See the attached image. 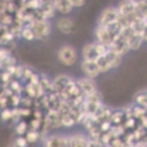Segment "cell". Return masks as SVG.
Instances as JSON below:
<instances>
[{
	"label": "cell",
	"instance_id": "obj_2",
	"mask_svg": "<svg viewBox=\"0 0 147 147\" xmlns=\"http://www.w3.org/2000/svg\"><path fill=\"white\" fill-rule=\"evenodd\" d=\"M30 26L35 34V39H45L51 34V25L47 20H34Z\"/></svg>",
	"mask_w": 147,
	"mask_h": 147
},
{
	"label": "cell",
	"instance_id": "obj_15",
	"mask_svg": "<svg viewBox=\"0 0 147 147\" xmlns=\"http://www.w3.org/2000/svg\"><path fill=\"white\" fill-rule=\"evenodd\" d=\"M44 145L48 147H63L66 146V137L62 136H49L44 140Z\"/></svg>",
	"mask_w": 147,
	"mask_h": 147
},
{
	"label": "cell",
	"instance_id": "obj_29",
	"mask_svg": "<svg viewBox=\"0 0 147 147\" xmlns=\"http://www.w3.org/2000/svg\"><path fill=\"white\" fill-rule=\"evenodd\" d=\"M10 88H12V92L13 93H21L22 92V86L18 81H12L10 80Z\"/></svg>",
	"mask_w": 147,
	"mask_h": 147
},
{
	"label": "cell",
	"instance_id": "obj_40",
	"mask_svg": "<svg viewBox=\"0 0 147 147\" xmlns=\"http://www.w3.org/2000/svg\"><path fill=\"white\" fill-rule=\"evenodd\" d=\"M143 20H145V22H146V23H147V14H146V16H145V17H143Z\"/></svg>",
	"mask_w": 147,
	"mask_h": 147
},
{
	"label": "cell",
	"instance_id": "obj_22",
	"mask_svg": "<svg viewBox=\"0 0 147 147\" xmlns=\"http://www.w3.org/2000/svg\"><path fill=\"white\" fill-rule=\"evenodd\" d=\"M27 127H28V124L26 121H20L17 124V127H16V133H17L18 136L26 134V132H27Z\"/></svg>",
	"mask_w": 147,
	"mask_h": 147
},
{
	"label": "cell",
	"instance_id": "obj_18",
	"mask_svg": "<svg viewBox=\"0 0 147 147\" xmlns=\"http://www.w3.org/2000/svg\"><path fill=\"white\" fill-rule=\"evenodd\" d=\"M124 120H125V112L123 111H116L114 114H111V116H110V121L112 123V125L123 124Z\"/></svg>",
	"mask_w": 147,
	"mask_h": 147
},
{
	"label": "cell",
	"instance_id": "obj_8",
	"mask_svg": "<svg viewBox=\"0 0 147 147\" xmlns=\"http://www.w3.org/2000/svg\"><path fill=\"white\" fill-rule=\"evenodd\" d=\"M96 36H97V41L107 44V45H110L111 41H112V35H111V32H110V30H109L107 26H102V25L97 26Z\"/></svg>",
	"mask_w": 147,
	"mask_h": 147
},
{
	"label": "cell",
	"instance_id": "obj_35",
	"mask_svg": "<svg viewBox=\"0 0 147 147\" xmlns=\"http://www.w3.org/2000/svg\"><path fill=\"white\" fill-rule=\"evenodd\" d=\"M23 70H25V67H21V66L16 67V72H14L16 78H23Z\"/></svg>",
	"mask_w": 147,
	"mask_h": 147
},
{
	"label": "cell",
	"instance_id": "obj_33",
	"mask_svg": "<svg viewBox=\"0 0 147 147\" xmlns=\"http://www.w3.org/2000/svg\"><path fill=\"white\" fill-rule=\"evenodd\" d=\"M40 78H41L40 75H38V74H35V72H34L32 75H31V78L28 79V81H30L31 84H34V85H36V84H39V83H40Z\"/></svg>",
	"mask_w": 147,
	"mask_h": 147
},
{
	"label": "cell",
	"instance_id": "obj_3",
	"mask_svg": "<svg viewBox=\"0 0 147 147\" xmlns=\"http://www.w3.org/2000/svg\"><path fill=\"white\" fill-rule=\"evenodd\" d=\"M110 49H112L115 53L120 54L121 57L130 51L127 39H125L121 34H119V35H116V36L112 38V41H111V44H110Z\"/></svg>",
	"mask_w": 147,
	"mask_h": 147
},
{
	"label": "cell",
	"instance_id": "obj_27",
	"mask_svg": "<svg viewBox=\"0 0 147 147\" xmlns=\"http://www.w3.org/2000/svg\"><path fill=\"white\" fill-rule=\"evenodd\" d=\"M40 84L45 90H52V81L49 80L47 76H41L40 78Z\"/></svg>",
	"mask_w": 147,
	"mask_h": 147
},
{
	"label": "cell",
	"instance_id": "obj_23",
	"mask_svg": "<svg viewBox=\"0 0 147 147\" xmlns=\"http://www.w3.org/2000/svg\"><path fill=\"white\" fill-rule=\"evenodd\" d=\"M43 1H44V0H27V3H26V7L30 8V9H32V10L40 9Z\"/></svg>",
	"mask_w": 147,
	"mask_h": 147
},
{
	"label": "cell",
	"instance_id": "obj_25",
	"mask_svg": "<svg viewBox=\"0 0 147 147\" xmlns=\"http://www.w3.org/2000/svg\"><path fill=\"white\" fill-rule=\"evenodd\" d=\"M0 117L1 120L7 121V120H13V110H9V109H4L0 114Z\"/></svg>",
	"mask_w": 147,
	"mask_h": 147
},
{
	"label": "cell",
	"instance_id": "obj_4",
	"mask_svg": "<svg viewBox=\"0 0 147 147\" xmlns=\"http://www.w3.org/2000/svg\"><path fill=\"white\" fill-rule=\"evenodd\" d=\"M117 17H119V10H117V8H114V7L106 8V9L101 13V17H99L98 25L109 26V25H111V23L116 22Z\"/></svg>",
	"mask_w": 147,
	"mask_h": 147
},
{
	"label": "cell",
	"instance_id": "obj_20",
	"mask_svg": "<svg viewBox=\"0 0 147 147\" xmlns=\"http://www.w3.org/2000/svg\"><path fill=\"white\" fill-rule=\"evenodd\" d=\"M26 140H27L28 143H35L38 142L39 140H40V133H39V130H34L31 129L30 132H26Z\"/></svg>",
	"mask_w": 147,
	"mask_h": 147
},
{
	"label": "cell",
	"instance_id": "obj_38",
	"mask_svg": "<svg viewBox=\"0 0 147 147\" xmlns=\"http://www.w3.org/2000/svg\"><path fill=\"white\" fill-rule=\"evenodd\" d=\"M130 1H133L134 4H137V3H140V1H142V0H130Z\"/></svg>",
	"mask_w": 147,
	"mask_h": 147
},
{
	"label": "cell",
	"instance_id": "obj_37",
	"mask_svg": "<svg viewBox=\"0 0 147 147\" xmlns=\"http://www.w3.org/2000/svg\"><path fill=\"white\" fill-rule=\"evenodd\" d=\"M142 38H143V41H147V23L143 28V32H142Z\"/></svg>",
	"mask_w": 147,
	"mask_h": 147
},
{
	"label": "cell",
	"instance_id": "obj_26",
	"mask_svg": "<svg viewBox=\"0 0 147 147\" xmlns=\"http://www.w3.org/2000/svg\"><path fill=\"white\" fill-rule=\"evenodd\" d=\"M123 125L125 127V129H133V128L136 127V117L134 116L125 117V121Z\"/></svg>",
	"mask_w": 147,
	"mask_h": 147
},
{
	"label": "cell",
	"instance_id": "obj_1",
	"mask_svg": "<svg viewBox=\"0 0 147 147\" xmlns=\"http://www.w3.org/2000/svg\"><path fill=\"white\" fill-rule=\"evenodd\" d=\"M57 57L58 61L65 66H74L78 61V52L71 45H63L59 48Z\"/></svg>",
	"mask_w": 147,
	"mask_h": 147
},
{
	"label": "cell",
	"instance_id": "obj_11",
	"mask_svg": "<svg viewBox=\"0 0 147 147\" xmlns=\"http://www.w3.org/2000/svg\"><path fill=\"white\" fill-rule=\"evenodd\" d=\"M40 10L43 13L44 20H49V18H53L56 14V7H54L53 0H44L43 4L40 7Z\"/></svg>",
	"mask_w": 147,
	"mask_h": 147
},
{
	"label": "cell",
	"instance_id": "obj_39",
	"mask_svg": "<svg viewBox=\"0 0 147 147\" xmlns=\"http://www.w3.org/2000/svg\"><path fill=\"white\" fill-rule=\"evenodd\" d=\"M1 30H3V23H1V21H0V32H1Z\"/></svg>",
	"mask_w": 147,
	"mask_h": 147
},
{
	"label": "cell",
	"instance_id": "obj_21",
	"mask_svg": "<svg viewBox=\"0 0 147 147\" xmlns=\"http://www.w3.org/2000/svg\"><path fill=\"white\" fill-rule=\"evenodd\" d=\"M25 92L28 97H31V98H34V99L38 98V84L34 85V84L28 83L27 85L25 86Z\"/></svg>",
	"mask_w": 147,
	"mask_h": 147
},
{
	"label": "cell",
	"instance_id": "obj_36",
	"mask_svg": "<svg viewBox=\"0 0 147 147\" xmlns=\"http://www.w3.org/2000/svg\"><path fill=\"white\" fill-rule=\"evenodd\" d=\"M32 74H34L32 70L28 69V67H25V70H23V78H25V79H30Z\"/></svg>",
	"mask_w": 147,
	"mask_h": 147
},
{
	"label": "cell",
	"instance_id": "obj_10",
	"mask_svg": "<svg viewBox=\"0 0 147 147\" xmlns=\"http://www.w3.org/2000/svg\"><path fill=\"white\" fill-rule=\"evenodd\" d=\"M57 27H58V30L61 31L62 34L69 35V34L74 32L75 23H74V21L71 20V18L63 17V18H61V20H58V22H57Z\"/></svg>",
	"mask_w": 147,
	"mask_h": 147
},
{
	"label": "cell",
	"instance_id": "obj_34",
	"mask_svg": "<svg viewBox=\"0 0 147 147\" xmlns=\"http://www.w3.org/2000/svg\"><path fill=\"white\" fill-rule=\"evenodd\" d=\"M70 1H71L74 8H81V7H84L86 0H70Z\"/></svg>",
	"mask_w": 147,
	"mask_h": 147
},
{
	"label": "cell",
	"instance_id": "obj_9",
	"mask_svg": "<svg viewBox=\"0 0 147 147\" xmlns=\"http://www.w3.org/2000/svg\"><path fill=\"white\" fill-rule=\"evenodd\" d=\"M98 57H99V53H98L96 43H89L86 45H84V48H83L84 59H86V61H97Z\"/></svg>",
	"mask_w": 147,
	"mask_h": 147
},
{
	"label": "cell",
	"instance_id": "obj_14",
	"mask_svg": "<svg viewBox=\"0 0 147 147\" xmlns=\"http://www.w3.org/2000/svg\"><path fill=\"white\" fill-rule=\"evenodd\" d=\"M125 39H127V41H128V45H129L130 51H137V49H140L141 45L143 44L142 35H138V34H136V32H132Z\"/></svg>",
	"mask_w": 147,
	"mask_h": 147
},
{
	"label": "cell",
	"instance_id": "obj_32",
	"mask_svg": "<svg viewBox=\"0 0 147 147\" xmlns=\"http://www.w3.org/2000/svg\"><path fill=\"white\" fill-rule=\"evenodd\" d=\"M0 79L3 80V83H10V79H12V74L8 72L7 70H5L4 72L0 74Z\"/></svg>",
	"mask_w": 147,
	"mask_h": 147
},
{
	"label": "cell",
	"instance_id": "obj_17",
	"mask_svg": "<svg viewBox=\"0 0 147 147\" xmlns=\"http://www.w3.org/2000/svg\"><path fill=\"white\" fill-rule=\"evenodd\" d=\"M97 63H98V67L101 70V74H105V72H109L112 70L111 65H110L109 59L106 58V56H99L97 58Z\"/></svg>",
	"mask_w": 147,
	"mask_h": 147
},
{
	"label": "cell",
	"instance_id": "obj_19",
	"mask_svg": "<svg viewBox=\"0 0 147 147\" xmlns=\"http://www.w3.org/2000/svg\"><path fill=\"white\" fill-rule=\"evenodd\" d=\"M21 36L27 41H31V40L35 39V34H34V31H32V28H31L30 25L26 26V27H23L22 30H21Z\"/></svg>",
	"mask_w": 147,
	"mask_h": 147
},
{
	"label": "cell",
	"instance_id": "obj_41",
	"mask_svg": "<svg viewBox=\"0 0 147 147\" xmlns=\"http://www.w3.org/2000/svg\"><path fill=\"white\" fill-rule=\"evenodd\" d=\"M146 96H147V93H146Z\"/></svg>",
	"mask_w": 147,
	"mask_h": 147
},
{
	"label": "cell",
	"instance_id": "obj_6",
	"mask_svg": "<svg viewBox=\"0 0 147 147\" xmlns=\"http://www.w3.org/2000/svg\"><path fill=\"white\" fill-rule=\"evenodd\" d=\"M76 84H78L79 89H80V92L84 96H88V94H92V93H94V92H97V85H96V83H94V80L92 78H88V76L78 80Z\"/></svg>",
	"mask_w": 147,
	"mask_h": 147
},
{
	"label": "cell",
	"instance_id": "obj_30",
	"mask_svg": "<svg viewBox=\"0 0 147 147\" xmlns=\"http://www.w3.org/2000/svg\"><path fill=\"white\" fill-rule=\"evenodd\" d=\"M27 145H28V142H27V140H26V137H23V136H18L17 140H16V146L25 147V146H27Z\"/></svg>",
	"mask_w": 147,
	"mask_h": 147
},
{
	"label": "cell",
	"instance_id": "obj_24",
	"mask_svg": "<svg viewBox=\"0 0 147 147\" xmlns=\"http://www.w3.org/2000/svg\"><path fill=\"white\" fill-rule=\"evenodd\" d=\"M136 102H137V105L143 106V107H146L147 109V96H146V93L137 94V97H136Z\"/></svg>",
	"mask_w": 147,
	"mask_h": 147
},
{
	"label": "cell",
	"instance_id": "obj_12",
	"mask_svg": "<svg viewBox=\"0 0 147 147\" xmlns=\"http://www.w3.org/2000/svg\"><path fill=\"white\" fill-rule=\"evenodd\" d=\"M86 142H88V138L83 134H75L66 137V146L69 147H86Z\"/></svg>",
	"mask_w": 147,
	"mask_h": 147
},
{
	"label": "cell",
	"instance_id": "obj_28",
	"mask_svg": "<svg viewBox=\"0 0 147 147\" xmlns=\"http://www.w3.org/2000/svg\"><path fill=\"white\" fill-rule=\"evenodd\" d=\"M30 125L34 130H40V128L43 127V119H38V117H35V119L31 120Z\"/></svg>",
	"mask_w": 147,
	"mask_h": 147
},
{
	"label": "cell",
	"instance_id": "obj_16",
	"mask_svg": "<svg viewBox=\"0 0 147 147\" xmlns=\"http://www.w3.org/2000/svg\"><path fill=\"white\" fill-rule=\"evenodd\" d=\"M105 56H106V58L109 59V62H110L112 69H116V67L120 66V63H121V56H120V54L115 53L112 49H109V52H107Z\"/></svg>",
	"mask_w": 147,
	"mask_h": 147
},
{
	"label": "cell",
	"instance_id": "obj_31",
	"mask_svg": "<svg viewBox=\"0 0 147 147\" xmlns=\"http://www.w3.org/2000/svg\"><path fill=\"white\" fill-rule=\"evenodd\" d=\"M13 38H14V34L12 32V30L10 31H5L4 34L1 35V41H10V40H13Z\"/></svg>",
	"mask_w": 147,
	"mask_h": 147
},
{
	"label": "cell",
	"instance_id": "obj_13",
	"mask_svg": "<svg viewBox=\"0 0 147 147\" xmlns=\"http://www.w3.org/2000/svg\"><path fill=\"white\" fill-rule=\"evenodd\" d=\"M56 10L61 14H70L72 12L74 7L70 0H53Z\"/></svg>",
	"mask_w": 147,
	"mask_h": 147
},
{
	"label": "cell",
	"instance_id": "obj_7",
	"mask_svg": "<svg viewBox=\"0 0 147 147\" xmlns=\"http://www.w3.org/2000/svg\"><path fill=\"white\" fill-rule=\"evenodd\" d=\"M72 81L74 80L70 78V76H67V75H58L53 81H52V90L59 93V92L65 90V89H66L67 86L72 83Z\"/></svg>",
	"mask_w": 147,
	"mask_h": 147
},
{
	"label": "cell",
	"instance_id": "obj_5",
	"mask_svg": "<svg viewBox=\"0 0 147 147\" xmlns=\"http://www.w3.org/2000/svg\"><path fill=\"white\" fill-rule=\"evenodd\" d=\"M81 71L84 72L85 76L92 79L97 78L101 74V70H99L97 61H86V59H84L83 63H81Z\"/></svg>",
	"mask_w": 147,
	"mask_h": 147
}]
</instances>
